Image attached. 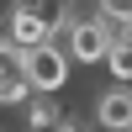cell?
Wrapping results in <instances>:
<instances>
[{
    "mask_svg": "<svg viewBox=\"0 0 132 132\" xmlns=\"http://www.w3.org/2000/svg\"><path fill=\"white\" fill-rule=\"evenodd\" d=\"M0 111H5V101H0Z\"/></svg>",
    "mask_w": 132,
    "mask_h": 132,
    "instance_id": "ba28073f",
    "label": "cell"
},
{
    "mask_svg": "<svg viewBox=\"0 0 132 132\" xmlns=\"http://www.w3.org/2000/svg\"><path fill=\"white\" fill-rule=\"evenodd\" d=\"M74 85V63L58 42H42V48L27 53V90L32 95H63Z\"/></svg>",
    "mask_w": 132,
    "mask_h": 132,
    "instance_id": "6da1fadb",
    "label": "cell"
},
{
    "mask_svg": "<svg viewBox=\"0 0 132 132\" xmlns=\"http://www.w3.org/2000/svg\"><path fill=\"white\" fill-rule=\"evenodd\" d=\"M90 127L95 132H132V90L127 85H101V90H95Z\"/></svg>",
    "mask_w": 132,
    "mask_h": 132,
    "instance_id": "3957f363",
    "label": "cell"
},
{
    "mask_svg": "<svg viewBox=\"0 0 132 132\" xmlns=\"http://www.w3.org/2000/svg\"><path fill=\"white\" fill-rule=\"evenodd\" d=\"M0 37H5L16 53H32V48H42V42H53V32L42 27L32 11H21V5H5V32H0Z\"/></svg>",
    "mask_w": 132,
    "mask_h": 132,
    "instance_id": "277c9868",
    "label": "cell"
},
{
    "mask_svg": "<svg viewBox=\"0 0 132 132\" xmlns=\"http://www.w3.org/2000/svg\"><path fill=\"white\" fill-rule=\"evenodd\" d=\"M127 90H132V85H127Z\"/></svg>",
    "mask_w": 132,
    "mask_h": 132,
    "instance_id": "9c48e42d",
    "label": "cell"
},
{
    "mask_svg": "<svg viewBox=\"0 0 132 132\" xmlns=\"http://www.w3.org/2000/svg\"><path fill=\"white\" fill-rule=\"evenodd\" d=\"M27 53H16L5 37H0V101L5 106H21L27 101Z\"/></svg>",
    "mask_w": 132,
    "mask_h": 132,
    "instance_id": "5b68a950",
    "label": "cell"
},
{
    "mask_svg": "<svg viewBox=\"0 0 132 132\" xmlns=\"http://www.w3.org/2000/svg\"><path fill=\"white\" fill-rule=\"evenodd\" d=\"M101 69L111 74V85H132V42H122V48H111Z\"/></svg>",
    "mask_w": 132,
    "mask_h": 132,
    "instance_id": "52a82bcc",
    "label": "cell"
},
{
    "mask_svg": "<svg viewBox=\"0 0 132 132\" xmlns=\"http://www.w3.org/2000/svg\"><path fill=\"white\" fill-rule=\"evenodd\" d=\"M53 42L69 53V63H74V69H101V63H106V53H111V42H106L101 21H69V27H63Z\"/></svg>",
    "mask_w": 132,
    "mask_h": 132,
    "instance_id": "7a4b0ae2",
    "label": "cell"
},
{
    "mask_svg": "<svg viewBox=\"0 0 132 132\" xmlns=\"http://www.w3.org/2000/svg\"><path fill=\"white\" fill-rule=\"evenodd\" d=\"M11 5H21V11H32V16L42 21V27L58 37L63 27H69V0H11Z\"/></svg>",
    "mask_w": 132,
    "mask_h": 132,
    "instance_id": "8992f818",
    "label": "cell"
}]
</instances>
